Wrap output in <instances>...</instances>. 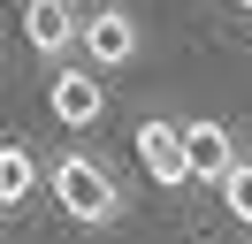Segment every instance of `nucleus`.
Wrapping results in <instances>:
<instances>
[{"mask_svg": "<svg viewBox=\"0 0 252 244\" xmlns=\"http://www.w3.org/2000/svg\"><path fill=\"white\" fill-rule=\"evenodd\" d=\"M46 191L62 198V214L84 221V229H115L123 221V183H115L107 160H92V152H62V160L46 168Z\"/></svg>", "mask_w": 252, "mask_h": 244, "instance_id": "nucleus-1", "label": "nucleus"}, {"mask_svg": "<svg viewBox=\"0 0 252 244\" xmlns=\"http://www.w3.org/2000/svg\"><path fill=\"white\" fill-rule=\"evenodd\" d=\"M77 46H84L92 69H123V61L138 54V15H130V8H92L84 30H77Z\"/></svg>", "mask_w": 252, "mask_h": 244, "instance_id": "nucleus-2", "label": "nucleus"}, {"mask_svg": "<svg viewBox=\"0 0 252 244\" xmlns=\"http://www.w3.org/2000/svg\"><path fill=\"white\" fill-rule=\"evenodd\" d=\"M184 168H191V183H229V168H237L229 122H184Z\"/></svg>", "mask_w": 252, "mask_h": 244, "instance_id": "nucleus-3", "label": "nucleus"}, {"mask_svg": "<svg viewBox=\"0 0 252 244\" xmlns=\"http://www.w3.org/2000/svg\"><path fill=\"white\" fill-rule=\"evenodd\" d=\"M138 160L153 183H168V191H184L191 168H184V122H138Z\"/></svg>", "mask_w": 252, "mask_h": 244, "instance_id": "nucleus-4", "label": "nucleus"}, {"mask_svg": "<svg viewBox=\"0 0 252 244\" xmlns=\"http://www.w3.org/2000/svg\"><path fill=\"white\" fill-rule=\"evenodd\" d=\"M77 30H84V15L69 8V0H23V38L46 61H62L69 46H77Z\"/></svg>", "mask_w": 252, "mask_h": 244, "instance_id": "nucleus-5", "label": "nucleus"}, {"mask_svg": "<svg viewBox=\"0 0 252 244\" xmlns=\"http://www.w3.org/2000/svg\"><path fill=\"white\" fill-rule=\"evenodd\" d=\"M46 107L69 122V130H84V122H99L107 92H99V76H92V69H62V76H54V92H46Z\"/></svg>", "mask_w": 252, "mask_h": 244, "instance_id": "nucleus-6", "label": "nucleus"}, {"mask_svg": "<svg viewBox=\"0 0 252 244\" xmlns=\"http://www.w3.org/2000/svg\"><path fill=\"white\" fill-rule=\"evenodd\" d=\"M38 183H46V176H38L31 145H16V137H8V145H0V206H23Z\"/></svg>", "mask_w": 252, "mask_h": 244, "instance_id": "nucleus-7", "label": "nucleus"}, {"mask_svg": "<svg viewBox=\"0 0 252 244\" xmlns=\"http://www.w3.org/2000/svg\"><path fill=\"white\" fill-rule=\"evenodd\" d=\"M221 206H229L237 221L252 229V160H237V168H229V183H221Z\"/></svg>", "mask_w": 252, "mask_h": 244, "instance_id": "nucleus-8", "label": "nucleus"}, {"mask_svg": "<svg viewBox=\"0 0 252 244\" xmlns=\"http://www.w3.org/2000/svg\"><path fill=\"white\" fill-rule=\"evenodd\" d=\"M237 8H252V0H237Z\"/></svg>", "mask_w": 252, "mask_h": 244, "instance_id": "nucleus-9", "label": "nucleus"}]
</instances>
